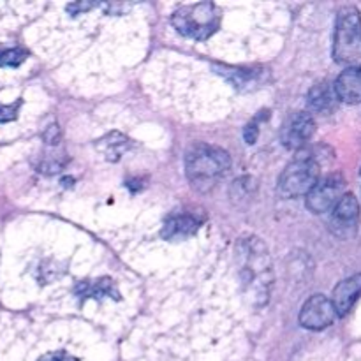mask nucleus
Returning a JSON list of instances; mask_svg holds the SVG:
<instances>
[{"label":"nucleus","mask_w":361,"mask_h":361,"mask_svg":"<svg viewBox=\"0 0 361 361\" xmlns=\"http://www.w3.org/2000/svg\"><path fill=\"white\" fill-rule=\"evenodd\" d=\"M361 295V274L353 275V277L344 279L342 282H338L334 289V295H331V302H334L335 310H337L338 317H344L349 310L353 309V305L356 303V300Z\"/></svg>","instance_id":"obj_12"},{"label":"nucleus","mask_w":361,"mask_h":361,"mask_svg":"<svg viewBox=\"0 0 361 361\" xmlns=\"http://www.w3.org/2000/svg\"><path fill=\"white\" fill-rule=\"evenodd\" d=\"M66 162L67 159L63 155H46L41 161V164L37 166V171L44 173V175H53V173L62 171Z\"/></svg>","instance_id":"obj_18"},{"label":"nucleus","mask_w":361,"mask_h":361,"mask_svg":"<svg viewBox=\"0 0 361 361\" xmlns=\"http://www.w3.org/2000/svg\"><path fill=\"white\" fill-rule=\"evenodd\" d=\"M28 53L21 48L0 49V67H18L27 60Z\"/></svg>","instance_id":"obj_17"},{"label":"nucleus","mask_w":361,"mask_h":361,"mask_svg":"<svg viewBox=\"0 0 361 361\" xmlns=\"http://www.w3.org/2000/svg\"><path fill=\"white\" fill-rule=\"evenodd\" d=\"M345 194V178L341 173L323 176L307 196L305 204L314 215L326 214L337 207Z\"/></svg>","instance_id":"obj_6"},{"label":"nucleus","mask_w":361,"mask_h":361,"mask_svg":"<svg viewBox=\"0 0 361 361\" xmlns=\"http://www.w3.org/2000/svg\"><path fill=\"white\" fill-rule=\"evenodd\" d=\"M200 219H196L190 214H178L171 215L168 221L162 226L161 236L164 240H171V242H180V240H187L194 236L200 229Z\"/></svg>","instance_id":"obj_13"},{"label":"nucleus","mask_w":361,"mask_h":361,"mask_svg":"<svg viewBox=\"0 0 361 361\" xmlns=\"http://www.w3.org/2000/svg\"><path fill=\"white\" fill-rule=\"evenodd\" d=\"M337 310H335L334 302L324 295H314L303 303L300 310V324L307 330L319 331L324 328L331 326L337 319Z\"/></svg>","instance_id":"obj_8"},{"label":"nucleus","mask_w":361,"mask_h":361,"mask_svg":"<svg viewBox=\"0 0 361 361\" xmlns=\"http://www.w3.org/2000/svg\"><path fill=\"white\" fill-rule=\"evenodd\" d=\"M319 180L321 166L316 161V157L309 154H300L296 155L295 161L286 166V169L279 176L277 192L284 200L307 197Z\"/></svg>","instance_id":"obj_5"},{"label":"nucleus","mask_w":361,"mask_h":361,"mask_svg":"<svg viewBox=\"0 0 361 361\" xmlns=\"http://www.w3.org/2000/svg\"><path fill=\"white\" fill-rule=\"evenodd\" d=\"M360 224V203L355 194H344L330 215V231L337 238L349 240L356 235Z\"/></svg>","instance_id":"obj_7"},{"label":"nucleus","mask_w":361,"mask_h":361,"mask_svg":"<svg viewBox=\"0 0 361 361\" xmlns=\"http://www.w3.org/2000/svg\"><path fill=\"white\" fill-rule=\"evenodd\" d=\"M37 361H80V360L67 355L66 351H55V353H48V355L41 356Z\"/></svg>","instance_id":"obj_23"},{"label":"nucleus","mask_w":361,"mask_h":361,"mask_svg":"<svg viewBox=\"0 0 361 361\" xmlns=\"http://www.w3.org/2000/svg\"><path fill=\"white\" fill-rule=\"evenodd\" d=\"M316 133L314 116L307 111L293 113L281 129V143L288 150H300Z\"/></svg>","instance_id":"obj_9"},{"label":"nucleus","mask_w":361,"mask_h":361,"mask_svg":"<svg viewBox=\"0 0 361 361\" xmlns=\"http://www.w3.org/2000/svg\"><path fill=\"white\" fill-rule=\"evenodd\" d=\"M334 59L351 67L361 59V13L355 6H345L337 13Z\"/></svg>","instance_id":"obj_4"},{"label":"nucleus","mask_w":361,"mask_h":361,"mask_svg":"<svg viewBox=\"0 0 361 361\" xmlns=\"http://www.w3.org/2000/svg\"><path fill=\"white\" fill-rule=\"evenodd\" d=\"M215 73L221 74L238 90H250L259 87L264 81V69H250V67H229L215 66Z\"/></svg>","instance_id":"obj_11"},{"label":"nucleus","mask_w":361,"mask_h":361,"mask_svg":"<svg viewBox=\"0 0 361 361\" xmlns=\"http://www.w3.org/2000/svg\"><path fill=\"white\" fill-rule=\"evenodd\" d=\"M338 101L345 104H360L361 102V66L348 67L338 74L334 83Z\"/></svg>","instance_id":"obj_10"},{"label":"nucleus","mask_w":361,"mask_h":361,"mask_svg":"<svg viewBox=\"0 0 361 361\" xmlns=\"http://www.w3.org/2000/svg\"><path fill=\"white\" fill-rule=\"evenodd\" d=\"M268 113L270 111H261V115H257L252 122H249L243 129V140H245L247 145H254L259 137V122L263 118H268Z\"/></svg>","instance_id":"obj_19"},{"label":"nucleus","mask_w":361,"mask_h":361,"mask_svg":"<svg viewBox=\"0 0 361 361\" xmlns=\"http://www.w3.org/2000/svg\"><path fill=\"white\" fill-rule=\"evenodd\" d=\"M231 168V155L221 147L194 143L185 152V175L190 185L200 192H208Z\"/></svg>","instance_id":"obj_2"},{"label":"nucleus","mask_w":361,"mask_h":361,"mask_svg":"<svg viewBox=\"0 0 361 361\" xmlns=\"http://www.w3.org/2000/svg\"><path fill=\"white\" fill-rule=\"evenodd\" d=\"M20 106H21V101H16L14 104H9V106L0 104V123L13 122V120H16Z\"/></svg>","instance_id":"obj_21"},{"label":"nucleus","mask_w":361,"mask_h":361,"mask_svg":"<svg viewBox=\"0 0 361 361\" xmlns=\"http://www.w3.org/2000/svg\"><path fill=\"white\" fill-rule=\"evenodd\" d=\"M60 137H62V134H60V127L56 126V123H51V126L42 133V141H44L46 145H51V147L60 143Z\"/></svg>","instance_id":"obj_22"},{"label":"nucleus","mask_w":361,"mask_h":361,"mask_svg":"<svg viewBox=\"0 0 361 361\" xmlns=\"http://www.w3.org/2000/svg\"><path fill=\"white\" fill-rule=\"evenodd\" d=\"M95 6H97V4H83V2L71 4V6H67V11H69V13H73V14H80L81 11H88V9H92V7H95Z\"/></svg>","instance_id":"obj_24"},{"label":"nucleus","mask_w":361,"mask_h":361,"mask_svg":"<svg viewBox=\"0 0 361 361\" xmlns=\"http://www.w3.org/2000/svg\"><path fill=\"white\" fill-rule=\"evenodd\" d=\"M97 150L104 155L106 161L116 162L130 148V140L120 133H109L97 141Z\"/></svg>","instance_id":"obj_16"},{"label":"nucleus","mask_w":361,"mask_h":361,"mask_svg":"<svg viewBox=\"0 0 361 361\" xmlns=\"http://www.w3.org/2000/svg\"><path fill=\"white\" fill-rule=\"evenodd\" d=\"M74 295L80 300H120V293L116 289L115 281L109 277L94 279V281H80L76 284V288H74Z\"/></svg>","instance_id":"obj_14"},{"label":"nucleus","mask_w":361,"mask_h":361,"mask_svg":"<svg viewBox=\"0 0 361 361\" xmlns=\"http://www.w3.org/2000/svg\"><path fill=\"white\" fill-rule=\"evenodd\" d=\"M236 256L240 263L243 295L254 307H264L270 302L274 286V267L268 247L257 236H249L240 240Z\"/></svg>","instance_id":"obj_1"},{"label":"nucleus","mask_w":361,"mask_h":361,"mask_svg":"<svg viewBox=\"0 0 361 361\" xmlns=\"http://www.w3.org/2000/svg\"><path fill=\"white\" fill-rule=\"evenodd\" d=\"M171 25L185 37L204 41L217 32L221 25V9L212 2L183 6L173 13Z\"/></svg>","instance_id":"obj_3"},{"label":"nucleus","mask_w":361,"mask_h":361,"mask_svg":"<svg viewBox=\"0 0 361 361\" xmlns=\"http://www.w3.org/2000/svg\"><path fill=\"white\" fill-rule=\"evenodd\" d=\"M337 104V94L335 88H330L326 83H317L307 94V106L310 111L330 113Z\"/></svg>","instance_id":"obj_15"},{"label":"nucleus","mask_w":361,"mask_h":361,"mask_svg":"<svg viewBox=\"0 0 361 361\" xmlns=\"http://www.w3.org/2000/svg\"><path fill=\"white\" fill-rule=\"evenodd\" d=\"M252 192V178L245 176V178H240L233 183L231 187V197L235 200H243V197H249Z\"/></svg>","instance_id":"obj_20"}]
</instances>
